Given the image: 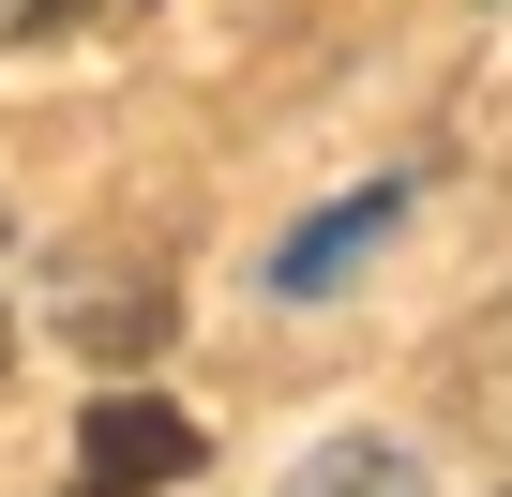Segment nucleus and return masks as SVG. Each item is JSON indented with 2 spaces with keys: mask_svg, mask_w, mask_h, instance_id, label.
<instances>
[{
  "mask_svg": "<svg viewBox=\"0 0 512 497\" xmlns=\"http://www.w3.org/2000/svg\"><path fill=\"white\" fill-rule=\"evenodd\" d=\"M196 452H211V437H196L166 392H91V422H76V497H166Z\"/></svg>",
  "mask_w": 512,
  "mask_h": 497,
  "instance_id": "1",
  "label": "nucleus"
},
{
  "mask_svg": "<svg viewBox=\"0 0 512 497\" xmlns=\"http://www.w3.org/2000/svg\"><path fill=\"white\" fill-rule=\"evenodd\" d=\"M392 211H407L392 181H377V196H347V211H317V226L287 241V257H272V287H287V302H317V287H347V257H362V241H392Z\"/></svg>",
  "mask_w": 512,
  "mask_h": 497,
  "instance_id": "2",
  "label": "nucleus"
},
{
  "mask_svg": "<svg viewBox=\"0 0 512 497\" xmlns=\"http://www.w3.org/2000/svg\"><path fill=\"white\" fill-rule=\"evenodd\" d=\"M287 497H422V452L407 437H332V452L287 467Z\"/></svg>",
  "mask_w": 512,
  "mask_h": 497,
  "instance_id": "3",
  "label": "nucleus"
},
{
  "mask_svg": "<svg viewBox=\"0 0 512 497\" xmlns=\"http://www.w3.org/2000/svg\"><path fill=\"white\" fill-rule=\"evenodd\" d=\"M61 332H76L91 362H136V347H166V287H76Z\"/></svg>",
  "mask_w": 512,
  "mask_h": 497,
  "instance_id": "4",
  "label": "nucleus"
},
{
  "mask_svg": "<svg viewBox=\"0 0 512 497\" xmlns=\"http://www.w3.org/2000/svg\"><path fill=\"white\" fill-rule=\"evenodd\" d=\"M0 362H16V317H0Z\"/></svg>",
  "mask_w": 512,
  "mask_h": 497,
  "instance_id": "5",
  "label": "nucleus"
},
{
  "mask_svg": "<svg viewBox=\"0 0 512 497\" xmlns=\"http://www.w3.org/2000/svg\"><path fill=\"white\" fill-rule=\"evenodd\" d=\"M0 16H31V0H0Z\"/></svg>",
  "mask_w": 512,
  "mask_h": 497,
  "instance_id": "6",
  "label": "nucleus"
}]
</instances>
